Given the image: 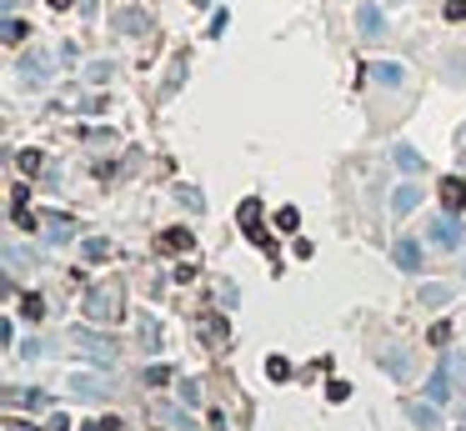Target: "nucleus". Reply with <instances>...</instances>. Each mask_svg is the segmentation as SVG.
Here are the masks:
<instances>
[{"instance_id":"nucleus-1","label":"nucleus","mask_w":466,"mask_h":431,"mask_svg":"<svg viewBox=\"0 0 466 431\" xmlns=\"http://www.w3.org/2000/svg\"><path fill=\"white\" fill-rule=\"evenodd\" d=\"M81 316L91 326H115L126 316V286L121 281H100V286H86L81 296Z\"/></svg>"},{"instance_id":"nucleus-2","label":"nucleus","mask_w":466,"mask_h":431,"mask_svg":"<svg viewBox=\"0 0 466 431\" xmlns=\"http://www.w3.org/2000/svg\"><path fill=\"white\" fill-rule=\"evenodd\" d=\"M426 241H431L436 251H461V246H466V231H461V221H456V211H441V216H431Z\"/></svg>"},{"instance_id":"nucleus-3","label":"nucleus","mask_w":466,"mask_h":431,"mask_svg":"<svg viewBox=\"0 0 466 431\" xmlns=\"http://www.w3.org/2000/svg\"><path fill=\"white\" fill-rule=\"evenodd\" d=\"M71 341H76V346H81L95 366H110V361H115V346H110V341L91 326V321H76V326H71Z\"/></svg>"},{"instance_id":"nucleus-4","label":"nucleus","mask_w":466,"mask_h":431,"mask_svg":"<svg viewBox=\"0 0 466 431\" xmlns=\"http://www.w3.org/2000/svg\"><path fill=\"white\" fill-rule=\"evenodd\" d=\"M356 35L361 40H381L386 35V6L381 0H361L356 6Z\"/></svg>"},{"instance_id":"nucleus-5","label":"nucleus","mask_w":466,"mask_h":431,"mask_svg":"<svg viewBox=\"0 0 466 431\" xmlns=\"http://www.w3.org/2000/svg\"><path fill=\"white\" fill-rule=\"evenodd\" d=\"M401 416L412 421L417 431H436V426H441V406H436V401H412V396H406V401H401Z\"/></svg>"},{"instance_id":"nucleus-6","label":"nucleus","mask_w":466,"mask_h":431,"mask_svg":"<svg viewBox=\"0 0 466 431\" xmlns=\"http://www.w3.org/2000/svg\"><path fill=\"white\" fill-rule=\"evenodd\" d=\"M451 386H456V371H451V361L441 356V366L426 376V401H436V406H446L451 401Z\"/></svg>"},{"instance_id":"nucleus-7","label":"nucleus","mask_w":466,"mask_h":431,"mask_svg":"<svg viewBox=\"0 0 466 431\" xmlns=\"http://www.w3.org/2000/svg\"><path fill=\"white\" fill-rule=\"evenodd\" d=\"M236 221H241V231H246L256 246H271V236L261 231V201H256V196H246V201L236 206Z\"/></svg>"},{"instance_id":"nucleus-8","label":"nucleus","mask_w":466,"mask_h":431,"mask_svg":"<svg viewBox=\"0 0 466 431\" xmlns=\"http://www.w3.org/2000/svg\"><path fill=\"white\" fill-rule=\"evenodd\" d=\"M21 81L25 85H45L50 81V56H45V50H25V56H21Z\"/></svg>"},{"instance_id":"nucleus-9","label":"nucleus","mask_w":466,"mask_h":431,"mask_svg":"<svg viewBox=\"0 0 466 431\" xmlns=\"http://www.w3.org/2000/svg\"><path fill=\"white\" fill-rule=\"evenodd\" d=\"M361 71H366L376 85H391V90L406 81V66H401V61H371V66H361Z\"/></svg>"},{"instance_id":"nucleus-10","label":"nucleus","mask_w":466,"mask_h":431,"mask_svg":"<svg viewBox=\"0 0 466 431\" xmlns=\"http://www.w3.org/2000/svg\"><path fill=\"white\" fill-rule=\"evenodd\" d=\"M81 261H91V266L115 261V241H110V236H86V241H81Z\"/></svg>"},{"instance_id":"nucleus-11","label":"nucleus","mask_w":466,"mask_h":431,"mask_svg":"<svg viewBox=\"0 0 466 431\" xmlns=\"http://www.w3.org/2000/svg\"><path fill=\"white\" fill-rule=\"evenodd\" d=\"M156 246H161V251H170V256H181V251H191V246H196V231L170 226V231H161V236H156Z\"/></svg>"},{"instance_id":"nucleus-12","label":"nucleus","mask_w":466,"mask_h":431,"mask_svg":"<svg viewBox=\"0 0 466 431\" xmlns=\"http://www.w3.org/2000/svg\"><path fill=\"white\" fill-rule=\"evenodd\" d=\"M196 331H201V336H206L211 346H226V341H231V326H226V316H221V311L201 316V326H196Z\"/></svg>"},{"instance_id":"nucleus-13","label":"nucleus","mask_w":466,"mask_h":431,"mask_svg":"<svg viewBox=\"0 0 466 431\" xmlns=\"http://www.w3.org/2000/svg\"><path fill=\"white\" fill-rule=\"evenodd\" d=\"M391 256H396V266H401V271H421V241H412V236H401Z\"/></svg>"},{"instance_id":"nucleus-14","label":"nucleus","mask_w":466,"mask_h":431,"mask_svg":"<svg viewBox=\"0 0 466 431\" xmlns=\"http://www.w3.org/2000/svg\"><path fill=\"white\" fill-rule=\"evenodd\" d=\"M436 196H441L446 211H461V206H466V181H461V176H441V191H436Z\"/></svg>"},{"instance_id":"nucleus-15","label":"nucleus","mask_w":466,"mask_h":431,"mask_svg":"<svg viewBox=\"0 0 466 431\" xmlns=\"http://www.w3.org/2000/svg\"><path fill=\"white\" fill-rule=\"evenodd\" d=\"M421 196H426L421 186H396V191H391V211H396V216H412V211L421 206Z\"/></svg>"},{"instance_id":"nucleus-16","label":"nucleus","mask_w":466,"mask_h":431,"mask_svg":"<svg viewBox=\"0 0 466 431\" xmlns=\"http://www.w3.org/2000/svg\"><path fill=\"white\" fill-rule=\"evenodd\" d=\"M391 160H396V171H406V176H421L426 171V160L417 155V146H391Z\"/></svg>"},{"instance_id":"nucleus-17","label":"nucleus","mask_w":466,"mask_h":431,"mask_svg":"<svg viewBox=\"0 0 466 431\" xmlns=\"http://www.w3.org/2000/svg\"><path fill=\"white\" fill-rule=\"evenodd\" d=\"M115 30H121V35H146L151 30V16L146 11H121V16H115Z\"/></svg>"},{"instance_id":"nucleus-18","label":"nucleus","mask_w":466,"mask_h":431,"mask_svg":"<svg viewBox=\"0 0 466 431\" xmlns=\"http://www.w3.org/2000/svg\"><path fill=\"white\" fill-rule=\"evenodd\" d=\"M136 331H141V346H146V351H161V321H156L151 311L136 321Z\"/></svg>"},{"instance_id":"nucleus-19","label":"nucleus","mask_w":466,"mask_h":431,"mask_svg":"<svg viewBox=\"0 0 466 431\" xmlns=\"http://www.w3.org/2000/svg\"><path fill=\"white\" fill-rule=\"evenodd\" d=\"M170 376H176V371H170L165 361H151V366L141 371V382H146V386H170Z\"/></svg>"},{"instance_id":"nucleus-20","label":"nucleus","mask_w":466,"mask_h":431,"mask_svg":"<svg viewBox=\"0 0 466 431\" xmlns=\"http://www.w3.org/2000/svg\"><path fill=\"white\" fill-rule=\"evenodd\" d=\"M417 296H421V306H446V301H451V286H436V281H426Z\"/></svg>"},{"instance_id":"nucleus-21","label":"nucleus","mask_w":466,"mask_h":431,"mask_svg":"<svg viewBox=\"0 0 466 431\" xmlns=\"http://www.w3.org/2000/svg\"><path fill=\"white\" fill-rule=\"evenodd\" d=\"M0 35H6V45H21V40L30 35V25H25V20H16V16H6V25H0Z\"/></svg>"},{"instance_id":"nucleus-22","label":"nucleus","mask_w":466,"mask_h":431,"mask_svg":"<svg viewBox=\"0 0 466 431\" xmlns=\"http://www.w3.org/2000/svg\"><path fill=\"white\" fill-rule=\"evenodd\" d=\"M71 391H81V396H105V382H100V376H76Z\"/></svg>"},{"instance_id":"nucleus-23","label":"nucleus","mask_w":466,"mask_h":431,"mask_svg":"<svg viewBox=\"0 0 466 431\" xmlns=\"http://www.w3.org/2000/svg\"><path fill=\"white\" fill-rule=\"evenodd\" d=\"M110 76H115V66H110V61H91V66H86V81H91V85H105Z\"/></svg>"},{"instance_id":"nucleus-24","label":"nucleus","mask_w":466,"mask_h":431,"mask_svg":"<svg viewBox=\"0 0 466 431\" xmlns=\"http://www.w3.org/2000/svg\"><path fill=\"white\" fill-rule=\"evenodd\" d=\"M176 201H181L186 211H206V196H201L196 186H176Z\"/></svg>"},{"instance_id":"nucleus-25","label":"nucleus","mask_w":466,"mask_h":431,"mask_svg":"<svg viewBox=\"0 0 466 431\" xmlns=\"http://www.w3.org/2000/svg\"><path fill=\"white\" fill-rule=\"evenodd\" d=\"M21 316H25V321H40V316H45V301H40L35 291H25V296H21Z\"/></svg>"},{"instance_id":"nucleus-26","label":"nucleus","mask_w":466,"mask_h":431,"mask_svg":"<svg viewBox=\"0 0 466 431\" xmlns=\"http://www.w3.org/2000/svg\"><path fill=\"white\" fill-rule=\"evenodd\" d=\"M266 376L271 382H291V361L286 356H266Z\"/></svg>"},{"instance_id":"nucleus-27","label":"nucleus","mask_w":466,"mask_h":431,"mask_svg":"<svg viewBox=\"0 0 466 431\" xmlns=\"http://www.w3.org/2000/svg\"><path fill=\"white\" fill-rule=\"evenodd\" d=\"M16 166H21L25 176H35V171L45 166V155H40V150H21V155H16Z\"/></svg>"},{"instance_id":"nucleus-28","label":"nucleus","mask_w":466,"mask_h":431,"mask_svg":"<svg viewBox=\"0 0 466 431\" xmlns=\"http://www.w3.org/2000/svg\"><path fill=\"white\" fill-rule=\"evenodd\" d=\"M156 416H161V421H170V426H186V431H191V416H186L181 406H156Z\"/></svg>"},{"instance_id":"nucleus-29","label":"nucleus","mask_w":466,"mask_h":431,"mask_svg":"<svg viewBox=\"0 0 466 431\" xmlns=\"http://www.w3.org/2000/svg\"><path fill=\"white\" fill-rule=\"evenodd\" d=\"M276 226H281V231H296V226H301V211H296V206H281V211H276Z\"/></svg>"},{"instance_id":"nucleus-30","label":"nucleus","mask_w":466,"mask_h":431,"mask_svg":"<svg viewBox=\"0 0 466 431\" xmlns=\"http://www.w3.org/2000/svg\"><path fill=\"white\" fill-rule=\"evenodd\" d=\"M426 341H431V346H441V351H446V341H451V326H446V321H436V326H431V331H426Z\"/></svg>"},{"instance_id":"nucleus-31","label":"nucleus","mask_w":466,"mask_h":431,"mask_svg":"<svg viewBox=\"0 0 466 431\" xmlns=\"http://www.w3.org/2000/svg\"><path fill=\"white\" fill-rule=\"evenodd\" d=\"M381 366H386L391 376H406V371H412V361H406V356H381Z\"/></svg>"},{"instance_id":"nucleus-32","label":"nucleus","mask_w":466,"mask_h":431,"mask_svg":"<svg viewBox=\"0 0 466 431\" xmlns=\"http://www.w3.org/2000/svg\"><path fill=\"white\" fill-rule=\"evenodd\" d=\"M346 396H351V386H346V382H331V386H326V401H331V406H341Z\"/></svg>"},{"instance_id":"nucleus-33","label":"nucleus","mask_w":466,"mask_h":431,"mask_svg":"<svg viewBox=\"0 0 466 431\" xmlns=\"http://www.w3.org/2000/svg\"><path fill=\"white\" fill-rule=\"evenodd\" d=\"M226 25H231V16H226V11H216V16H211V30H206V35H211V40H221V35H226Z\"/></svg>"},{"instance_id":"nucleus-34","label":"nucleus","mask_w":466,"mask_h":431,"mask_svg":"<svg viewBox=\"0 0 466 431\" xmlns=\"http://www.w3.org/2000/svg\"><path fill=\"white\" fill-rule=\"evenodd\" d=\"M181 401L186 406H201V382H181Z\"/></svg>"},{"instance_id":"nucleus-35","label":"nucleus","mask_w":466,"mask_h":431,"mask_svg":"<svg viewBox=\"0 0 466 431\" xmlns=\"http://www.w3.org/2000/svg\"><path fill=\"white\" fill-rule=\"evenodd\" d=\"M446 361H451V371H456V382H461V386H466V356H461V351H451V356H446Z\"/></svg>"},{"instance_id":"nucleus-36","label":"nucleus","mask_w":466,"mask_h":431,"mask_svg":"<svg viewBox=\"0 0 466 431\" xmlns=\"http://www.w3.org/2000/svg\"><path fill=\"white\" fill-rule=\"evenodd\" d=\"M446 20H466V0H446Z\"/></svg>"},{"instance_id":"nucleus-37","label":"nucleus","mask_w":466,"mask_h":431,"mask_svg":"<svg viewBox=\"0 0 466 431\" xmlns=\"http://www.w3.org/2000/svg\"><path fill=\"white\" fill-rule=\"evenodd\" d=\"M45 431H71V416H66V411H55V416L45 421Z\"/></svg>"},{"instance_id":"nucleus-38","label":"nucleus","mask_w":466,"mask_h":431,"mask_svg":"<svg viewBox=\"0 0 466 431\" xmlns=\"http://www.w3.org/2000/svg\"><path fill=\"white\" fill-rule=\"evenodd\" d=\"M0 346H16V321H0Z\"/></svg>"},{"instance_id":"nucleus-39","label":"nucleus","mask_w":466,"mask_h":431,"mask_svg":"<svg viewBox=\"0 0 466 431\" xmlns=\"http://www.w3.org/2000/svg\"><path fill=\"white\" fill-rule=\"evenodd\" d=\"M6 431H40V426H30V421H16V416H6Z\"/></svg>"},{"instance_id":"nucleus-40","label":"nucleus","mask_w":466,"mask_h":431,"mask_svg":"<svg viewBox=\"0 0 466 431\" xmlns=\"http://www.w3.org/2000/svg\"><path fill=\"white\" fill-rule=\"evenodd\" d=\"M76 6V0H50V11H71Z\"/></svg>"},{"instance_id":"nucleus-41","label":"nucleus","mask_w":466,"mask_h":431,"mask_svg":"<svg viewBox=\"0 0 466 431\" xmlns=\"http://www.w3.org/2000/svg\"><path fill=\"white\" fill-rule=\"evenodd\" d=\"M191 6H196V11H206V6H211V0H191Z\"/></svg>"},{"instance_id":"nucleus-42","label":"nucleus","mask_w":466,"mask_h":431,"mask_svg":"<svg viewBox=\"0 0 466 431\" xmlns=\"http://www.w3.org/2000/svg\"><path fill=\"white\" fill-rule=\"evenodd\" d=\"M381 6H406V0H381Z\"/></svg>"},{"instance_id":"nucleus-43","label":"nucleus","mask_w":466,"mask_h":431,"mask_svg":"<svg viewBox=\"0 0 466 431\" xmlns=\"http://www.w3.org/2000/svg\"><path fill=\"white\" fill-rule=\"evenodd\" d=\"M461 426H466V406H461Z\"/></svg>"},{"instance_id":"nucleus-44","label":"nucleus","mask_w":466,"mask_h":431,"mask_svg":"<svg viewBox=\"0 0 466 431\" xmlns=\"http://www.w3.org/2000/svg\"><path fill=\"white\" fill-rule=\"evenodd\" d=\"M461 136H466V126H461Z\"/></svg>"}]
</instances>
